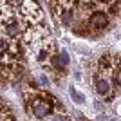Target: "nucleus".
<instances>
[{"label":"nucleus","mask_w":121,"mask_h":121,"mask_svg":"<svg viewBox=\"0 0 121 121\" xmlns=\"http://www.w3.org/2000/svg\"><path fill=\"white\" fill-rule=\"evenodd\" d=\"M20 18L25 29L43 24V13H42L40 4L36 0H24L20 4Z\"/></svg>","instance_id":"obj_1"},{"label":"nucleus","mask_w":121,"mask_h":121,"mask_svg":"<svg viewBox=\"0 0 121 121\" xmlns=\"http://www.w3.org/2000/svg\"><path fill=\"white\" fill-rule=\"evenodd\" d=\"M110 18H108V13H103V11H92V15L89 16V25H91L92 29H105L107 25H108Z\"/></svg>","instance_id":"obj_2"},{"label":"nucleus","mask_w":121,"mask_h":121,"mask_svg":"<svg viewBox=\"0 0 121 121\" xmlns=\"http://www.w3.org/2000/svg\"><path fill=\"white\" fill-rule=\"evenodd\" d=\"M96 92L99 96H107L108 92H110V87H108V81L105 78H99L96 76Z\"/></svg>","instance_id":"obj_3"},{"label":"nucleus","mask_w":121,"mask_h":121,"mask_svg":"<svg viewBox=\"0 0 121 121\" xmlns=\"http://www.w3.org/2000/svg\"><path fill=\"white\" fill-rule=\"evenodd\" d=\"M0 121H16L5 99H2V116H0Z\"/></svg>","instance_id":"obj_4"},{"label":"nucleus","mask_w":121,"mask_h":121,"mask_svg":"<svg viewBox=\"0 0 121 121\" xmlns=\"http://www.w3.org/2000/svg\"><path fill=\"white\" fill-rule=\"evenodd\" d=\"M69 92H71V98L76 101V103H85V96H83L81 92H78L74 87H71V89H69Z\"/></svg>","instance_id":"obj_5"},{"label":"nucleus","mask_w":121,"mask_h":121,"mask_svg":"<svg viewBox=\"0 0 121 121\" xmlns=\"http://www.w3.org/2000/svg\"><path fill=\"white\" fill-rule=\"evenodd\" d=\"M119 13H121V0H116L108 7V15H119Z\"/></svg>","instance_id":"obj_6"},{"label":"nucleus","mask_w":121,"mask_h":121,"mask_svg":"<svg viewBox=\"0 0 121 121\" xmlns=\"http://www.w3.org/2000/svg\"><path fill=\"white\" fill-rule=\"evenodd\" d=\"M54 121H71V119H69V116H65V114L61 112V114H56L54 116Z\"/></svg>","instance_id":"obj_7"},{"label":"nucleus","mask_w":121,"mask_h":121,"mask_svg":"<svg viewBox=\"0 0 121 121\" xmlns=\"http://www.w3.org/2000/svg\"><path fill=\"white\" fill-rule=\"evenodd\" d=\"M98 4H112V0H96Z\"/></svg>","instance_id":"obj_8"}]
</instances>
